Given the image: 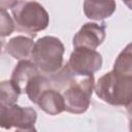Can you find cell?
<instances>
[{"instance_id":"obj_1","label":"cell","mask_w":132,"mask_h":132,"mask_svg":"<svg viewBox=\"0 0 132 132\" xmlns=\"http://www.w3.org/2000/svg\"><path fill=\"white\" fill-rule=\"evenodd\" d=\"M52 86L58 90L64 99L65 111L84 113L90 106L91 97L95 88L94 76H79L73 74L67 65H64L50 78Z\"/></svg>"},{"instance_id":"obj_2","label":"cell","mask_w":132,"mask_h":132,"mask_svg":"<svg viewBox=\"0 0 132 132\" xmlns=\"http://www.w3.org/2000/svg\"><path fill=\"white\" fill-rule=\"evenodd\" d=\"M94 91L110 105L129 107L132 105V75L114 70L106 72L97 80Z\"/></svg>"},{"instance_id":"obj_3","label":"cell","mask_w":132,"mask_h":132,"mask_svg":"<svg viewBox=\"0 0 132 132\" xmlns=\"http://www.w3.org/2000/svg\"><path fill=\"white\" fill-rule=\"evenodd\" d=\"M10 9L16 29L32 37L48 26L50 15L39 2L11 1Z\"/></svg>"},{"instance_id":"obj_4","label":"cell","mask_w":132,"mask_h":132,"mask_svg":"<svg viewBox=\"0 0 132 132\" xmlns=\"http://www.w3.org/2000/svg\"><path fill=\"white\" fill-rule=\"evenodd\" d=\"M64 52V44L58 37L43 36L35 42L31 59L40 72L55 74L63 67Z\"/></svg>"},{"instance_id":"obj_5","label":"cell","mask_w":132,"mask_h":132,"mask_svg":"<svg viewBox=\"0 0 132 132\" xmlns=\"http://www.w3.org/2000/svg\"><path fill=\"white\" fill-rule=\"evenodd\" d=\"M102 62V56L97 51L88 47H74L66 65L75 75L91 76L101 69Z\"/></svg>"},{"instance_id":"obj_6","label":"cell","mask_w":132,"mask_h":132,"mask_svg":"<svg viewBox=\"0 0 132 132\" xmlns=\"http://www.w3.org/2000/svg\"><path fill=\"white\" fill-rule=\"evenodd\" d=\"M37 112L32 107H23L15 104L0 105V126L3 129L27 128L34 126Z\"/></svg>"},{"instance_id":"obj_7","label":"cell","mask_w":132,"mask_h":132,"mask_svg":"<svg viewBox=\"0 0 132 132\" xmlns=\"http://www.w3.org/2000/svg\"><path fill=\"white\" fill-rule=\"evenodd\" d=\"M106 31L105 24L86 23L74 34L72 44L74 47H88L91 50L97 48L105 39Z\"/></svg>"},{"instance_id":"obj_8","label":"cell","mask_w":132,"mask_h":132,"mask_svg":"<svg viewBox=\"0 0 132 132\" xmlns=\"http://www.w3.org/2000/svg\"><path fill=\"white\" fill-rule=\"evenodd\" d=\"M36 104L39 106L40 109H42L45 113L50 116H57L65 111L63 96L53 86L45 89L40 94Z\"/></svg>"},{"instance_id":"obj_9","label":"cell","mask_w":132,"mask_h":132,"mask_svg":"<svg viewBox=\"0 0 132 132\" xmlns=\"http://www.w3.org/2000/svg\"><path fill=\"white\" fill-rule=\"evenodd\" d=\"M41 73L40 70L36 67V65L30 60L20 61L14 67L10 80L15 85V87L20 90L21 94L26 93V88L29 81L37 74Z\"/></svg>"},{"instance_id":"obj_10","label":"cell","mask_w":132,"mask_h":132,"mask_svg":"<svg viewBox=\"0 0 132 132\" xmlns=\"http://www.w3.org/2000/svg\"><path fill=\"white\" fill-rule=\"evenodd\" d=\"M35 42L31 37L18 35L12 37L5 45V52L15 60H28L31 58Z\"/></svg>"},{"instance_id":"obj_11","label":"cell","mask_w":132,"mask_h":132,"mask_svg":"<svg viewBox=\"0 0 132 132\" xmlns=\"http://www.w3.org/2000/svg\"><path fill=\"white\" fill-rule=\"evenodd\" d=\"M117 4L114 1H85L84 2V12L86 16L90 20L101 21L106 18L111 16L116 11Z\"/></svg>"},{"instance_id":"obj_12","label":"cell","mask_w":132,"mask_h":132,"mask_svg":"<svg viewBox=\"0 0 132 132\" xmlns=\"http://www.w3.org/2000/svg\"><path fill=\"white\" fill-rule=\"evenodd\" d=\"M52 86L51 79L47 78L46 76L42 75L41 73L35 75L27 85L26 88V94L28 96V98L30 99L31 102L35 103L38 100V97L40 96V94L47 88H50Z\"/></svg>"},{"instance_id":"obj_13","label":"cell","mask_w":132,"mask_h":132,"mask_svg":"<svg viewBox=\"0 0 132 132\" xmlns=\"http://www.w3.org/2000/svg\"><path fill=\"white\" fill-rule=\"evenodd\" d=\"M112 70L119 73L132 75V42L128 43L119 54L114 61Z\"/></svg>"},{"instance_id":"obj_14","label":"cell","mask_w":132,"mask_h":132,"mask_svg":"<svg viewBox=\"0 0 132 132\" xmlns=\"http://www.w3.org/2000/svg\"><path fill=\"white\" fill-rule=\"evenodd\" d=\"M20 95V90L10 79L0 82V105L15 104Z\"/></svg>"},{"instance_id":"obj_15","label":"cell","mask_w":132,"mask_h":132,"mask_svg":"<svg viewBox=\"0 0 132 132\" xmlns=\"http://www.w3.org/2000/svg\"><path fill=\"white\" fill-rule=\"evenodd\" d=\"M0 35L1 37L9 36L14 30V21L11 19L9 13L5 8H1L0 10Z\"/></svg>"},{"instance_id":"obj_16","label":"cell","mask_w":132,"mask_h":132,"mask_svg":"<svg viewBox=\"0 0 132 132\" xmlns=\"http://www.w3.org/2000/svg\"><path fill=\"white\" fill-rule=\"evenodd\" d=\"M128 112V120H129V131L132 132V105L127 107Z\"/></svg>"},{"instance_id":"obj_17","label":"cell","mask_w":132,"mask_h":132,"mask_svg":"<svg viewBox=\"0 0 132 132\" xmlns=\"http://www.w3.org/2000/svg\"><path fill=\"white\" fill-rule=\"evenodd\" d=\"M14 132H37V130L35 129L34 126H31V127H27V128H16V130Z\"/></svg>"},{"instance_id":"obj_18","label":"cell","mask_w":132,"mask_h":132,"mask_svg":"<svg viewBox=\"0 0 132 132\" xmlns=\"http://www.w3.org/2000/svg\"><path fill=\"white\" fill-rule=\"evenodd\" d=\"M124 3H125V4H126V5H127L131 10H132V2H131V1H130V2H129V1H125Z\"/></svg>"}]
</instances>
